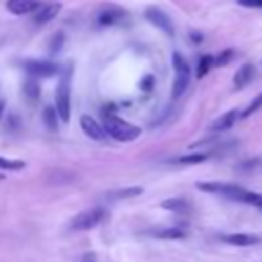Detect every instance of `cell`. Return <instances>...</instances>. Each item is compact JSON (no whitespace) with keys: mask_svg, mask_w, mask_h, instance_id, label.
Instances as JSON below:
<instances>
[{"mask_svg":"<svg viewBox=\"0 0 262 262\" xmlns=\"http://www.w3.org/2000/svg\"><path fill=\"white\" fill-rule=\"evenodd\" d=\"M196 186L205 192H213V194H221L225 199L231 201H239V203H248L254 205L258 209H262V194L246 190L239 184H231V182H196Z\"/></svg>","mask_w":262,"mask_h":262,"instance_id":"cell-1","label":"cell"},{"mask_svg":"<svg viewBox=\"0 0 262 262\" xmlns=\"http://www.w3.org/2000/svg\"><path fill=\"white\" fill-rule=\"evenodd\" d=\"M102 117H104V121H102L104 133H106L108 137L117 139V141H133V139L139 137V133H141V129H139L137 125H133V123H129V121L117 117L111 108H108V111L104 108V111H102Z\"/></svg>","mask_w":262,"mask_h":262,"instance_id":"cell-2","label":"cell"},{"mask_svg":"<svg viewBox=\"0 0 262 262\" xmlns=\"http://www.w3.org/2000/svg\"><path fill=\"white\" fill-rule=\"evenodd\" d=\"M172 68H174V86H172V96L178 98L184 94V90L188 88L190 84V68H188V61L176 51L172 53Z\"/></svg>","mask_w":262,"mask_h":262,"instance_id":"cell-3","label":"cell"},{"mask_svg":"<svg viewBox=\"0 0 262 262\" xmlns=\"http://www.w3.org/2000/svg\"><path fill=\"white\" fill-rule=\"evenodd\" d=\"M70 66L66 68V72L59 78L57 90H55V111L61 123L70 121Z\"/></svg>","mask_w":262,"mask_h":262,"instance_id":"cell-4","label":"cell"},{"mask_svg":"<svg viewBox=\"0 0 262 262\" xmlns=\"http://www.w3.org/2000/svg\"><path fill=\"white\" fill-rule=\"evenodd\" d=\"M104 217H106V211H104L102 207L86 209V211L78 213V215L72 219L70 229H74V231H86V229H92V227H96Z\"/></svg>","mask_w":262,"mask_h":262,"instance_id":"cell-5","label":"cell"},{"mask_svg":"<svg viewBox=\"0 0 262 262\" xmlns=\"http://www.w3.org/2000/svg\"><path fill=\"white\" fill-rule=\"evenodd\" d=\"M25 70L29 74V78H53L59 74L57 63L49 61V59H29L25 61Z\"/></svg>","mask_w":262,"mask_h":262,"instance_id":"cell-6","label":"cell"},{"mask_svg":"<svg viewBox=\"0 0 262 262\" xmlns=\"http://www.w3.org/2000/svg\"><path fill=\"white\" fill-rule=\"evenodd\" d=\"M145 18L151 23V25H156L158 29H162L166 35H174V27H172V20L168 18V14L166 12H162L160 8H147L145 10Z\"/></svg>","mask_w":262,"mask_h":262,"instance_id":"cell-7","label":"cell"},{"mask_svg":"<svg viewBox=\"0 0 262 262\" xmlns=\"http://www.w3.org/2000/svg\"><path fill=\"white\" fill-rule=\"evenodd\" d=\"M80 127H82V131H84L90 139H94V141H104V139H106V133H104L102 125L96 123L90 115H82V117H80Z\"/></svg>","mask_w":262,"mask_h":262,"instance_id":"cell-8","label":"cell"},{"mask_svg":"<svg viewBox=\"0 0 262 262\" xmlns=\"http://www.w3.org/2000/svg\"><path fill=\"white\" fill-rule=\"evenodd\" d=\"M61 10V4L59 2H49V4H41L35 12H33V23L35 25H45L49 23L51 18H55Z\"/></svg>","mask_w":262,"mask_h":262,"instance_id":"cell-9","label":"cell"},{"mask_svg":"<svg viewBox=\"0 0 262 262\" xmlns=\"http://www.w3.org/2000/svg\"><path fill=\"white\" fill-rule=\"evenodd\" d=\"M39 6H41L39 0H6V10L12 12V14H16V16L31 14V12H35Z\"/></svg>","mask_w":262,"mask_h":262,"instance_id":"cell-10","label":"cell"},{"mask_svg":"<svg viewBox=\"0 0 262 262\" xmlns=\"http://www.w3.org/2000/svg\"><path fill=\"white\" fill-rule=\"evenodd\" d=\"M123 18H125V12H123L121 8L106 6V8H102V10L98 12L96 23H98L100 27H113V25H119Z\"/></svg>","mask_w":262,"mask_h":262,"instance_id":"cell-11","label":"cell"},{"mask_svg":"<svg viewBox=\"0 0 262 262\" xmlns=\"http://www.w3.org/2000/svg\"><path fill=\"white\" fill-rule=\"evenodd\" d=\"M242 117V113L237 111V108H233V111H227V113H223L221 117H217L213 123H211V131H227V129H231L235 123H237V119Z\"/></svg>","mask_w":262,"mask_h":262,"instance_id":"cell-12","label":"cell"},{"mask_svg":"<svg viewBox=\"0 0 262 262\" xmlns=\"http://www.w3.org/2000/svg\"><path fill=\"white\" fill-rule=\"evenodd\" d=\"M221 239L231 246H256L262 242V237L254 233H229V235H223Z\"/></svg>","mask_w":262,"mask_h":262,"instance_id":"cell-13","label":"cell"},{"mask_svg":"<svg viewBox=\"0 0 262 262\" xmlns=\"http://www.w3.org/2000/svg\"><path fill=\"white\" fill-rule=\"evenodd\" d=\"M254 78V66L252 63H244L239 70H237V74L233 76V86L239 90V88H244V86H248V82Z\"/></svg>","mask_w":262,"mask_h":262,"instance_id":"cell-14","label":"cell"},{"mask_svg":"<svg viewBox=\"0 0 262 262\" xmlns=\"http://www.w3.org/2000/svg\"><path fill=\"white\" fill-rule=\"evenodd\" d=\"M205 160H209V154H186V156H178L170 162L178 164V166H192V164H203Z\"/></svg>","mask_w":262,"mask_h":262,"instance_id":"cell-15","label":"cell"},{"mask_svg":"<svg viewBox=\"0 0 262 262\" xmlns=\"http://www.w3.org/2000/svg\"><path fill=\"white\" fill-rule=\"evenodd\" d=\"M154 235L162 237V239H182L186 235V231L182 227H162V229H156Z\"/></svg>","mask_w":262,"mask_h":262,"instance_id":"cell-16","label":"cell"},{"mask_svg":"<svg viewBox=\"0 0 262 262\" xmlns=\"http://www.w3.org/2000/svg\"><path fill=\"white\" fill-rule=\"evenodd\" d=\"M23 92H25V96H27L31 102H35V100L39 98V84H37V80H35V78H29V80L25 82V86H23Z\"/></svg>","mask_w":262,"mask_h":262,"instance_id":"cell-17","label":"cell"},{"mask_svg":"<svg viewBox=\"0 0 262 262\" xmlns=\"http://www.w3.org/2000/svg\"><path fill=\"white\" fill-rule=\"evenodd\" d=\"M213 66V55H201L196 63V78H205Z\"/></svg>","mask_w":262,"mask_h":262,"instance_id":"cell-18","label":"cell"},{"mask_svg":"<svg viewBox=\"0 0 262 262\" xmlns=\"http://www.w3.org/2000/svg\"><path fill=\"white\" fill-rule=\"evenodd\" d=\"M162 207L168 209V211H178V213H186L188 211V203H184L182 199H168V201L162 203Z\"/></svg>","mask_w":262,"mask_h":262,"instance_id":"cell-19","label":"cell"},{"mask_svg":"<svg viewBox=\"0 0 262 262\" xmlns=\"http://www.w3.org/2000/svg\"><path fill=\"white\" fill-rule=\"evenodd\" d=\"M141 192H143L141 186H129V188H121V190L111 192V196H113V199H129V196H137V194H141Z\"/></svg>","mask_w":262,"mask_h":262,"instance_id":"cell-20","label":"cell"},{"mask_svg":"<svg viewBox=\"0 0 262 262\" xmlns=\"http://www.w3.org/2000/svg\"><path fill=\"white\" fill-rule=\"evenodd\" d=\"M43 119H45V125L49 127V129H55L57 127V111H55V106H45L43 108Z\"/></svg>","mask_w":262,"mask_h":262,"instance_id":"cell-21","label":"cell"},{"mask_svg":"<svg viewBox=\"0 0 262 262\" xmlns=\"http://www.w3.org/2000/svg\"><path fill=\"white\" fill-rule=\"evenodd\" d=\"M23 168H25V162H20V160H6V158H0V170L14 172V170H23Z\"/></svg>","mask_w":262,"mask_h":262,"instance_id":"cell-22","label":"cell"},{"mask_svg":"<svg viewBox=\"0 0 262 262\" xmlns=\"http://www.w3.org/2000/svg\"><path fill=\"white\" fill-rule=\"evenodd\" d=\"M260 108H262V92H260V94H258V96H256V98L246 106V111L242 113V117H250V115H254V113H256V111H260Z\"/></svg>","mask_w":262,"mask_h":262,"instance_id":"cell-23","label":"cell"},{"mask_svg":"<svg viewBox=\"0 0 262 262\" xmlns=\"http://www.w3.org/2000/svg\"><path fill=\"white\" fill-rule=\"evenodd\" d=\"M231 57H233V49H225V51H221L217 57H213V63H217V66H227V63L231 61Z\"/></svg>","mask_w":262,"mask_h":262,"instance_id":"cell-24","label":"cell"},{"mask_svg":"<svg viewBox=\"0 0 262 262\" xmlns=\"http://www.w3.org/2000/svg\"><path fill=\"white\" fill-rule=\"evenodd\" d=\"M61 45H63V33H55V35H53V39H51V47H49V53H55V51H59V49H61Z\"/></svg>","mask_w":262,"mask_h":262,"instance_id":"cell-25","label":"cell"},{"mask_svg":"<svg viewBox=\"0 0 262 262\" xmlns=\"http://www.w3.org/2000/svg\"><path fill=\"white\" fill-rule=\"evenodd\" d=\"M237 2L248 8H262V0H237Z\"/></svg>","mask_w":262,"mask_h":262,"instance_id":"cell-26","label":"cell"},{"mask_svg":"<svg viewBox=\"0 0 262 262\" xmlns=\"http://www.w3.org/2000/svg\"><path fill=\"white\" fill-rule=\"evenodd\" d=\"M84 262H94V256L92 254H84Z\"/></svg>","mask_w":262,"mask_h":262,"instance_id":"cell-27","label":"cell"},{"mask_svg":"<svg viewBox=\"0 0 262 262\" xmlns=\"http://www.w3.org/2000/svg\"><path fill=\"white\" fill-rule=\"evenodd\" d=\"M192 39H194V43H201V35L199 33H192Z\"/></svg>","mask_w":262,"mask_h":262,"instance_id":"cell-28","label":"cell"},{"mask_svg":"<svg viewBox=\"0 0 262 262\" xmlns=\"http://www.w3.org/2000/svg\"><path fill=\"white\" fill-rule=\"evenodd\" d=\"M2 113H4V100H0V117H2Z\"/></svg>","mask_w":262,"mask_h":262,"instance_id":"cell-29","label":"cell"},{"mask_svg":"<svg viewBox=\"0 0 262 262\" xmlns=\"http://www.w3.org/2000/svg\"><path fill=\"white\" fill-rule=\"evenodd\" d=\"M0 180H2V174H0Z\"/></svg>","mask_w":262,"mask_h":262,"instance_id":"cell-30","label":"cell"}]
</instances>
